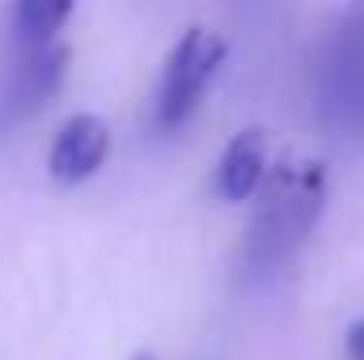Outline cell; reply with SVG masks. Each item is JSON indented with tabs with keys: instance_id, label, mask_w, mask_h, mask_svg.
Listing matches in <instances>:
<instances>
[{
	"instance_id": "obj_1",
	"label": "cell",
	"mask_w": 364,
	"mask_h": 360,
	"mask_svg": "<svg viewBox=\"0 0 364 360\" xmlns=\"http://www.w3.org/2000/svg\"><path fill=\"white\" fill-rule=\"evenodd\" d=\"M255 195L259 203L246 229V259L255 268H275L318 225L322 203H326V166L288 157L263 174Z\"/></svg>"
},
{
	"instance_id": "obj_2",
	"label": "cell",
	"mask_w": 364,
	"mask_h": 360,
	"mask_svg": "<svg viewBox=\"0 0 364 360\" xmlns=\"http://www.w3.org/2000/svg\"><path fill=\"white\" fill-rule=\"evenodd\" d=\"M225 64V38L208 26H191L174 43L170 60H166V73H161V90H157V123L161 132H174L182 127L195 106L203 102L208 85L216 81Z\"/></svg>"
},
{
	"instance_id": "obj_3",
	"label": "cell",
	"mask_w": 364,
	"mask_h": 360,
	"mask_svg": "<svg viewBox=\"0 0 364 360\" xmlns=\"http://www.w3.org/2000/svg\"><path fill=\"white\" fill-rule=\"evenodd\" d=\"M68 77V47L64 43H30L26 55L9 68V77L0 81V123H21L30 115L43 110V102H51L55 90Z\"/></svg>"
},
{
	"instance_id": "obj_4",
	"label": "cell",
	"mask_w": 364,
	"mask_h": 360,
	"mask_svg": "<svg viewBox=\"0 0 364 360\" xmlns=\"http://www.w3.org/2000/svg\"><path fill=\"white\" fill-rule=\"evenodd\" d=\"M110 157V127L102 115H73L60 132H55V144H51V179L64 182V186H77V182H90Z\"/></svg>"
},
{
	"instance_id": "obj_5",
	"label": "cell",
	"mask_w": 364,
	"mask_h": 360,
	"mask_svg": "<svg viewBox=\"0 0 364 360\" xmlns=\"http://www.w3.org/2000/svg\"><path fill=\"white\" fill-rule=\"evenodd\" d=\"M263 174H267V136L259 127L237 132L216 162V195L229 203H246L255 199Z\"/></svg>"
},
{
	"instance_id": "obj_6",
	"label": "cell",
	"mask_w": 364,
	"mask_h": 360,
	"mask_svg": "<svg viewBox=\"0 0 364 360\" xmlns=\"http://www.w3.org/2000/svg\"><path fill=\"white\" fill-rule=\"evenodd\" d=\"M77 0H17V34L30 43H51L73 17Z\"/></svg>"
},
{
	"instance_id": "obj_7",
	"label": "cell",
	"mask_w": 364,
	"mask_h": 360,
	"mask_svg": "<svg viewBox=\"0 0 364 360\" xmlns=\"http://www.w3.org/2000/svg\"><path fill=\"white\" fill-rule=\"evenodd\" d=\"M364 64V0H348L335 26V68L339 77Z\"/></svg>"
},
{
	"instance_id": "obj_8",
	"label": "cell",
	"mask_w": 364,
	"mask_h": 360,
	"mask_svg": "<svg viewBox=\"0 0 364 360\" xmlns=\"http://www.w3.org/2000/svg\"><path fill=\"white\" fill-rule=\"evenodd\" d=\"M343 352H348V360H364V318H356V322L348 327V335H343Z\"/></svg>"
},
{
	"instance_id": "obj_9",
	"label": "cell",
	"mask_w": 364,
	"mask_h": 360,
	"mask_svg": "<svg viewBox=\"0 0 364 360\" xmlns=\"http://www.w3.org/2000/svg\"><path fill=\"white\" fill-rule=\"evenodd\" d=\"M136 360H153V356H136Z\"/></svg>"
}]
</instances>
